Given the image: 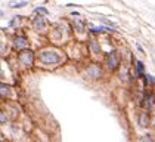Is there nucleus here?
<instances>
[{"instance_id":"f257e3e1","label":"nucleus","mask_w":155,"mask_h":142,"mask_svg":"<svg viewBox=\"0 0 155 142\" xmlns=\"http://www.w3.org/2000/svg\"><path fill=\"white\" fill-rule=\"evenodd\" d=\"M40 59L45 62V64H52V62H58L59 56H56L52 50H45L40 53Z\"/></svg>"},{"instance_id":"f03ea898","label":"nucleus","mask_w":155,"mask_h":142,"mask_svg":"<svg viewBox=\"0 0 155 142\" xmlns=\"http://www.w3.org/2000/svg\"><path fill=\"white\" fill-rule=\"evenodd\" d=\"M120 65V58L118 55H117V52L115 50H112L109 55H108V67L111 68V70H117Z\"/></svg>"},{"instance_id":"7ed1b4c3","label":"nucleus","mask_w":155,"mask_h":142,"mask_svg":"<svg viewBox=\"0 0 155 142\" xmlns=\"http://www.w3.org/2000/svg\"><path fill=\"white\" fill-rule=\"evenodd\" d=\"M15 46H16V49H27L28 40L25 39L24 36H19V37H16V40H15Z\"/></svg>"},{"instance_id":"20e7f679","label":"nucleus","mask_w":155,"mask_h":142,"mask_svg":"<svg viewBox=\"0 0 155 142\" xmlns=\"http://www.w3.org/2000/svg\"><path fill=\"white\" fill-rule=\"evenodd\" d=\"M136 76L137 77L145 76V65H143L142 61H136Z\"/></svg>"},{"instance_id":"39448f33","label":"nucleus","mask_w":155,"mask_h":142,"mask_svg":"<svg viewBox=\"0 0 155 142\" xmlns=\"http://www.w3.org/2000/svg\"><path fill=\"white\" fill-rule=\"evenodd\" d=\"M11 95V87L5 83H0V96H9Z\"/></svg>"},{"instance_id":"423d86ee","label":"nucleus","mask_w":155,"mask_h":142,"mask_svg":"<svg viewBox=\"0 0 155 142\" xmlns=\"http://www.w3.org/2000/svg\"><path fill=\"white\" fill-rule=\"evenodd\" d=\"M19 59H21L24 64H31V62H33V55L28 53V52H25V55H21Z\"/></svg>"},{"instance_id":"0eeeda50","label":"nucleus","mask_w":155,"mask_h":142,"mask_svg":"<svg viewBox=\"0 0 155 142\" xmlns=\"http://www.w3.org/2000/svg\"><path fill=\"white\" fill-rule=\"evenodd\" d=\"M27 5H28V2H19V3H12L11 8H13V9H21V8H25Z\"/></svg>"},{"instance_id":"6e6552de","label":"nucleus","mask_w":155,"mask_h":142,"mask_svg":"<svg viewBox=\"0 0 155 142\" xmlns=\"http://www.w3.org/2000/svg\"><path fill=\"white\" fill-rule=\"evenodd\" d=\"M143 77L146 79L148 84H152V86H155V77H154V76H151V74H145Z\"/></svg>"},{"instance_id":"1a4fd4ad","label":"nucleus","mask_w":155,"mask_h":142,"mask_svg":"<svg viewBox=\"0 0 155 142\" xmlns=\"http://www.w3.org/2000/svg\"><path fill=\"white\" fill-rule=\"evenodd\" d=\"M34 13H38V15H46V13H48V9H46V8H36V9H34Z\"/></svg>"},{"instance_id":"9d476101","label":"nucleus","mask_w":155,"mask_h":142,"mask_svg":"<svg viewBox=\"0 0 155 142\" xmlns=\"http://www.w3.org/2000/svg\"><path fill=\"white\" fill-rule=\"evenodd\" d=\"M105 30H108V28H105V27H97V28H90V31H92V33H101V31H105Z\"/></svg>"},{"instance_id":"9b49d317","label":"nucleus","mask_w":155,"mask_h":142,"mask_svg":"<svg viewBox=\"0 0 155 142\" xmlns=\"http://www.w3.org/2000/svg\"><path fill=\"white\" fill-rule=\"evenodd\" d=\"M139 142H154V139L148 135V136H143V138H140V141Z\"/></svg>"},{"instance_id":"f8f14e48","label":"nucleus","mask_w":155,"mask_h":142,"mask_svg":"<svg viewBox=\"0 0 155 142\" xmlns=\"http://www.w3.org/2000/svg\"><path fill=\"white\" fill-rule=\"evenodd\" d=\"M5 121H6V117H5V116L0 113V123H5Z\"/></svg>"},{"instance_id":"ddd939ff","label":"nucleus","mask_w":155,"mask_h":142,"mask_svg":"<svg viewBox=\"0 0 155 142\" xmlns=\"http://www.w3.org/2000/svg\"><path fill=\"white\" fill-rule=\"evenodd\" d=\"M2 13H3V12H2V11H0V16H2Z\"/></svg>"}]
</instances>
